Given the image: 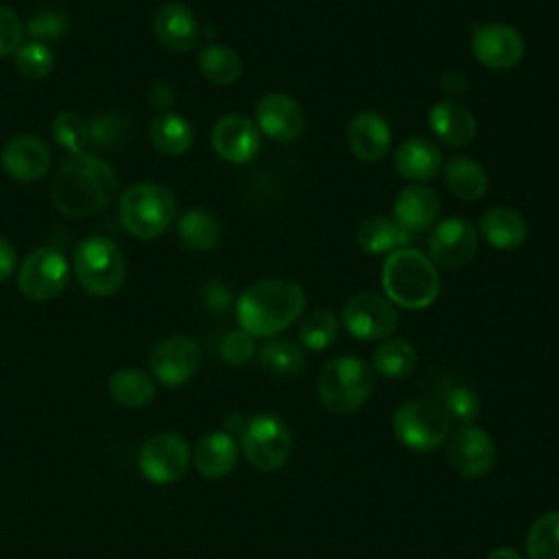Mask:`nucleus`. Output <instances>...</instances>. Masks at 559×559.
Masks as SVG:
<instances>
[{
	"instance_id": "aec40b11",
	"label": "nucleus",
	"mask_w": 559,
	"mask_h": 559,
	"mask_svg": "<svg viewBox=\"0 0 559 559\" xmlns=\"http://www.w3.org/2000/svg\"><path fill=\"white\" fill-rule=\"evenodd\" d=\"M50 159L48 144L35 135L11 138L0 155L4 173L17 181H35L44 177L50 168Z\"/></svg>"
},
{
	"instance_id": "bb28decb",
	"label": "nucleus",
	"mask_w": 559,
	"mask_h": 559,
	"mask_svg": "<svg viewBox=\"0 0 559 559\" xmlns=\"http://www.w3.org/2000/svg\"><path fill=\"white\" fill-rule=\"evenodd\" d=\"M411 242V236L389 216L376 214L365 218L356 231V245L362 253L378 255L402 249Z\"/></svg>"
},
{
	"instance_id": "2eb2a0df",
	"label": "nucleus",
	"mask_w": 559,
	"mask_h": 559,
	"mask_svg": "<svg viewBox=\"0 0 559 559\" xmlns=\"http://www.w3.org/2000/svg\"><path fill=\"white\" fill-rule=\"evenodd\" d=\"M448 459L461 476L480 478L496 463V443L487 430L463 426L448 439Z\"/></svg>"
},
{
	"instance_id": "58836bf2",
	"label": "nucleus",
	"mask_w": 559,
	"mask_h": 559,
	"mask_svg": "<svg viewBox=\"0 0 559 559\" xmlns=\"http://www.w3.org/2000/svg\"><path fill=\"white\" fill-rule=\"evenodd\" d=\"M255 354V336L240 330L229 332L223 341H221V358L231 365V367H240L245 362H249Z\"/></svg>"
},
{
	"instance_id": "f3484780",
	"label": "nucleus",
	"mask_w": 559,
	"mask_h": 559,
	"mask_svg": "<svg viewBox=\"0 0 559 559\" xmlns=\"http://www.w3.org/2000/svg\"><path fill=\"white\" fill-rule=\"evenodd\" d=\"M212 148L229 164H247L260 151V131L242 114H227L212 127Z\"/></svg>"
},
{
	"instance_id": "c9c22d12",
	"label": "nucleus",
	"mask_w": 559,
	"mask_h": 559,
	"mask_svg": "<svg viewBox=\"0 0 559 559\" xmlns=\"http://www.w3.org/2000/svg\"><path fill=\"white\" fill-rule=\"evenodd\" d=\"M528 559H559V511L537 518L526 533Z\"/></svg>"
},
{
	"instance_id": "a878e982",
	"label": "nucleus",
	"mask_w": 559,
	"mask_h": 559,
	"mask_svg": "<svg viewBox=\"0 0 559 559\" xmlns=\"http://www.w3.org/2000/svg\"><path fill=\"white\" fill-rule=\"evenodd\" d=\"M443 177L448 190L463 201H476L485 197L489 188L487 170L480 162L467 155H452L450 159H445Z\"/></svg>"
},
{
	"instance_id": "2f4dec72",
	"label": "nucleus",
	"mask_w": 559,
	"mask_h": 559,
	"mask_svg": "<svg viewBox=\"0 0 559 559\" xmlns=\"http://www.w3.org/2000/svg\"><path fill=\"white\" fill-rule=\"evenodd\" d=\"M258 362L271 376L290 378L304 369L306 356L297 343H293L288 338H271V341L262 343V347L258 352Z\"/></svg>"
},
{
	"instance_id": "49530a36",
	"label": "nucleus",
	"mask_w": 559,
	"mask_h": 559,
	"mask_svg": "<svg viewBox=\"0 0 559 559\" xmlns=\"http://www.w3.org/2000/svg\"><path fill=\"white\" fill-rule=\"evenodd\" d=\"M487 559H522L513 548H496L487 555Z\"/></svg>"
},
{
	"instance_id": "473e14b6",
	"label": "nucleus",
	"mask_w": 559,
	"mask_h": 559,
	"mask_svg": "<svg viewBox=\"0 0 559 559\" xmlns=\"http://www.w3.org/2000/svg\"><path fill=\"white\" fill-rule=\"evenodd\" d=\"M417 354L406 338H386L373 352V369L384 378H404L415 369Z\"/></svg>"
},
{
	"instance_id": "6e6552de",
	"label": "nucleus",
	"mask_w": 559,
	"mask_h": 559,
	"mask_svg": "<svg viewBox=\"0 0 559 559\" xmlns=\"http://www.w3.org/2000/svg\"><path fill=\"white\" fill-rule=\"evenodd\" d=\"M240 448L253 467L275 472L288 461L293 437L277 415H255L247 419V428L240 435Z\"/></svg>"
},
{
	"instance_id": "f257e3e1",
	"label": "nucleus",
	"mask_w": 559,
	"mask_h": 559,
	"mask_svg": "<svg viewBox=\"0 0 559 559\" xmlns=\"http://www.w3.org/2000/svg\"><path fill=\"white\" fill-rule=\"evenodd\" d=\"M118 192V175L94 153H74L57 170L50 197L66 216H90L105 210Z\"/></svg>"
},
{
	"instance_id": "6ab92c4d",
	"label": "nucleus",
	"mask_w": 559,
	"mask_h": 559,
	"mask_svg": "<svg viewBox=\"0 0 559 559\" xmlns=\"http://www.w3.org/2000/svg\"><path fill=\"white\" fill-rule=\"evenodd\" d=\"M153 33L164 48L186 52L197 46L201 26L190 7L181 2H166L153 15Z\"/></svg>"
},
{
	"instance_id": "4c0bfd02",
	"label": "nucleus",
	"mask_w": 559,
	"mask_h": 559,
	"mask_svg": "<svg viewBox=\"0 0 559 559\" xmlns=\"http://www.w3.org/2000/svg\"><path fill=\"white\" fill-rule=\"evenodd\" d=\"M55 52L46 41H26L15 50V68L22 76L37 81L52 72Z\"/></svg>"
},
{
	"instance_id": "393cba45",
	"label": "nucleus",
	"mask_w": 559,
	"mask_h": 559,
	"mask_svg": "<svg viewBox=\"0 0 559 559\" xmlns=\"http://www.w3.org/2000/svg\"><path fill=\"white\" fill-rule=\"evenodd\" d=\"M478 234L493 249H515L528 236L524 216L511 207H491L478 221Z\"/></svg>"
},
{
	"instance_id": "4be33fe9",
	"label": "nucleus",
	"mask_w": 559,
	"mask_h": 559,
	"mask_svg": "<svg viewBox=\"0 0 559 559\" xmlns=\"http://www.w3.org/2000/svg\"><path fill=\"white\" fill-rule=\"evenodd\" d=\"M428 127L439 142L452 148L465 146L476 138L474 114L469 111V107L452 98H443L430 107Z\"/></svg>"
},
{
	"instance_id": "dca6fc26",
	"label": "nucleus",
	"mask_w": 559,
	"mask_h": 559,
	"mask_svg": "<svg viewBox=\"0 0 559 559\" xmlns=\"http://www.w3.org/2000/svg\"><path fill=\"white\" fill-rule=\"evenodd\" d=\"M255 122L258 131H262L266 138L277 142H290L304 133L306 114L293 96L284 92H271L258 100Z\"/></svg>"
},
{
	"instance_id": "f704fd0d",
	"label": "nucleus",
	"mask_w": 559,
	"mask_h": 559,
	"mask_svg": "<svg viewBox=\"0 0 559 559\" xmlns=\"http://www.w3.org/2000/svg\"><path fill=\"white\" fill-rule=\"evenodd\" d=\"M437 404L450 419L461 424H469L480 411L478 393L461 382H443L437 393Z\"/></svg>"
},
{
	"instance_id": "39448f33",
	"label": "nucleus",
	"mask_w": 559,
	"mask_h": 559,
	"mask_svg": "<svg viewBox=\"0 0 559 559\" xmlns=\"http://www.w3.org/2000/svg\"><path fill=\"white\" fill-rule=\"evenodd\" d=\"M373 389V369L356 356L330 358L317 376V393L321 404L336 413L347 415L358 411Z\"/></svg>"
},
{
	"instance_id": "4468645a",
	"label": "nucleus",
	"mask_w": 559,
	"mask_h": 559,
	"mask_svg": "<svg viewBox=\"0 0 559 559\" xmlns=\"http://www.w3.org/2000/svg\"><path fill=\"white\" fill-rule=\"evenodd\" d=\"M151 373L166 386L188 382L201 365V347L188 334H173L159 341L148 358Z\"/></svg>"
},
{
	"instance_id": "ddd939ff",
	"label": "nucleus",
	"mask_w": 559,
	"mask_h": 559,
	"mask_svg": "<svg viewBox=\"0 0 559 559\" xmlns=\"http://www.w3.org/2000/svg\"><path fill=\"white\" fill-rule=\"evenodd\" d=\"M472 52L489 70H509L524 57V37L511 24L487 22L474 28Z\"/></svg>"
},
{
	"instance_id": "423d86ee",
	"label": "nucleus",
	"mask_w": 559,
	"mask_h": 559,
	"mask_svg": "<svg viewBox=\"0 0 559 559\" xmlns=\"http://www.w3.org/2000/svg\"><path fill=\"white\" fill-rule=\"evenodd\" d=\"M72 271L85 293L107 297L122 286L127 262L114 240L105 236H87L74 247Z\"/></svg>"
},
{
	"instance_id": "7ed1b4c3",
	"label": "nucleus",
	"mask_w": 559,
	"mask_h": 559,
	"mask_svg": "<svg viewBox=\"0 0 559 559\" xmlns=\"http://www.w3.org/2000/svg\"><path fill=\"white\" fill-rule=\"evenodd\" d=\"M382 288L391 304L406 310H421L439 297L441 280L426 253L402 247L391 251L384 260Z\"/></svg>"
},
{
	"instance_id": "f03ea898",
	"label": "nucleus",
	"mask_w": 559,
	"mask_h": 559,
	"mask_svg": "<svg viewBox=\"0 0 559 559\" xmlns=\"http://www.w3.org/2000/svg\"><path fill=\"white\" fill-rule=\"evenodd\" d=\"M306 308V295L290 280H260L249 284L238 301L236 317L245 332L253 336H273L295 323Z\"/></svg>"
},
{
	"instance_id": "c756f323",
	"label": "nucleus",
	"mask_w": 559,
	"mask_h": 559,
	"mask_svg": "<svg viewBox=\"0 0 559 559\" xmlns=\"http://www.w3.org/2000/svg\"><path fill=\"white\" fill-rule=\"evenodd\" d=\"M199 70L214 85H231L242 74L240 55L225 44H207L199 52Z\"/></svg>"
},
{
	"instance_id": "1a4fd4ad",
	"label": "nucleus",
	"mask_w": 559,
	"mask_h": 559,
	"mask_svg": "<svg viewBox=\"0 0 559 559\" xmlns=\"http://www.w3.org/2000/svg\"><path fill=\"white\" fill-rule=\"evenodd\" d=\"M70 280V264L55 247L31 251L17 269V288L33 301H46L63 293Z\"/></svg>"
},
{
	"instance_id": "c03bdc74",
	"label": "nucleus",
	"mask_w": 559,
	"mask_h": 559,
	"mask_svg": "<svg viewBox=\"0 0 559 559\" xmlns=\"http://www.w3.org/2000/svg\"><path fill=\"white\" fill-rule=\"evenodd\" d=\"M465 87H467V76L461 70H450L441 79V90L448 96H459L465 92Z\"/></svg>"
},
{
	"instance_id": "a18cd8bd",
	"label": "nucleus",
	"mask_w": 559,
	"mask_h": 559,
	"mask_svg": "<svg viewBox=\"0 0 559 559\" xmlns=\"http://www.w3.org/2000/svg\"><path fill=\"white\" fill-rule=\"evenodd\" d=\"M225 432L227 435H242V430L247 428V419L242 417V415H238V413H229L227 417H225Z\"/></svg>"
},
{
	"instance_id": "a19ab883",
	"label": "nucleus",
	"mask_w": 559,
	"mask_h": 559,
	"mask_svg": "<svg viewBox=\"0 0 559 559\" xmlns=\"http://www.w3.org/2000/svg\"><path fill=\"white\" fill-rule=\"evenodd\" d=\"M24 33H28L35 41H44V39H59L66 33V20L57 13V11H39L37 15H33L24 28Z\"/></svg>"
},
{
	"instance_id": "cd10ccee",
	"label": "nucleus",
	"mask_w": 559,
	"mask_h": 559,
	"mask_svg": "<svg viewBox=\"0 0 559 559\" xmlns=\"http://www.w3.org/2000/svg\"><path fill=\"white\" fill-rule=\"evenodd\" d=\"M148 138L159 153L181 155L192 146L194 129L183 116H179L175 111H159L151 120Z\"/></svg>"
},
{
	"instance_id": "20e7f679",
	"label": "nucleus",
	"mask_w": 559,
	"mask_h": 559,
	"mask_svg": "<svg viewBox=\"0 0 559 559\" xmlns=\"http://www.w3.org/2000/svg\"><path fill=\"white\" fill-rule=\"evenodd\" d=\"M118 212L122 227L133 238L151 240L173 225L177 216V199L166 186L142 181L122 192Z\"/></svg>"
},
{
	"instance_id": "9b49d317",
	"label": "nucleus",
	"mask_w": 559,
	"mask_h": 559,
	"mask_svg": "<svg viewBox=\"0 0 559 559\" xmlns=\"http://www.w3.org/2000/svg\"><path fill=\"white\" fill-rule=\"evenodd\" d=\"M341 321L354 338L380 341L395 330L397 310L382 295L358 293L343 306Z\"/></svg>"
},
{
	"instance_id": "72a5a7b5",
	"label": "nucleus",
	"mask_w": 559,
	"mask_h": 559,
	"mask_svg": "<svg viewBox=\"0 0 559 559\" xmlns=\"http://www.w3.org/2000/svg\"><path fill=\"white\" fill-rule=\"evenodd\" d=\"M338 332H341V319L328 308L312 310L299 323V341L304 347L312 352H321L330 347L336 341Z\"/></svg>"
},
{
	"instance_id": "ea45409f",
	"label": "nucleus",
	"mask_w": 559,
	"mask_h": 559,
	"mask_svg": "<svg viewBox=\"0 0 559 559\" xmlns=\"http://www.w3.org/2000/svg\"><path fill=\"white\" fill-rule=\"evenodd\" d=\"M22 37L24 26L20 15L11 7L0 4V57L15 52L22 46Z\"/></svg>"
},
{
	"instance_id": "5701e85b",
	"label": "nucleus",
	"mask_w": 559,
	"mask_h": 559,
	"mask_svg": "<svg viewBox=\"0 0 559 559\" xmlns=\"http://www.w3.org/2000/svg\"><path fill=\"white\" fill-rule=\"evenodd\" d=\"M393 166L400 177L408 181H430L443 168V155L439 144L428 138H406L393 153Z\"/></svg>"
},
{
	"instance_id": "7c9ffc66",
	"label": "nucleus",
	"mask_w": 559,
	"mask_h": 559,
	"mask_svg": "<svg viewBox=\"0 0 559 559\" xmlns=\"http://www.w3.org/2000/svg\"><path fill=\"white\" fill-rule=\"evenodd\" d=\"M179 240L192 251H210L221 240V227L212 212L188 210L177 221Z\"/></svg>"
},
{
	"instance_id": "a211bd4d",
	"label": "nucleus",
	"mask_w": 559,
	"mask_h": 559,
	"mask_svg": "<svg viewBox=\"0 0 559 559\" xmlns=\"http://www.w3.org/2000/svg\"><path fill=\"white\" fill-rule=\"evenodd\" d=\"M441 212L439 194L426 183H411L393 201V221L408 234H421L435 225Z\"/></svg>"
},
{
	"instance_id": "b1692460",
	"label": "nucleus",
	"mask_w": 559,
	"mask_h": 559,
	"mask_svg": "<svg viewBox=\"0 0 559 559\" xmlns=\"http://www.w3.org/2000/svg\"><path fill=\"white\" fill-rule=\"evenodd\" d=\"M194 467L207 478H225L238 461V445L225 430L207 432L194 448Z\"/></svg>"
},
{
	"instance_id": "412c9836",
	"label": "nucleus",
	"mask_w": 559,
	"mask_h": 559,
	"mask_svg": "<svg viewBox=\"0 0 559 559\" xmlns=\"http://www.w3.org/2000/svg\"><path fill=\"white\" fill-rule=\"evenodd\" d=\"M347 144L360 162H378L391 148V127L378 111H358L347 124Z\"/></svg>"
},
{
	"instance_id": "37998d69",
	"label": "nucleus",
	"mask_w": 559,
	"mask_h": 559,
	"mask_svg": "<svg viewBox=\"0 0 559 559\" xmlns=\"http://www.w3.org/2000/svg\"><path fill=\"white\" fill-rule=\"evenodd\" d=\"M17 266V253L13 249V245L0 236V282L7 280L9 275H13Z\"/></svg>"
},
{
	"instance_id": "0eeeda50",
	"label": "nucleus",
	"mask_w": 559,
	"mask_h": 559,
	"mask_svg": "<svg viewBox=\"0 0 559 559\" xmlns=\"http://www.w3.org/2000/svg\"><path fill=\"white\" fill-rule=\"evenodd\" d=\"M391 426L395 437L415 452H432L450 435V417L437 402L428 400H413L397 406Z\"/></svg>"
},
{
	"instance_id": "79ce46f5",
	"label": "nucleus",
	"mask_w": 559,
	"mask_h": 559,
	"mask_svg": "<svg viewBox=\"0 0 559 559\" xmlns=\"http://www.w3.org/2000/svg\"><path fill=\"white\" fill-rule=\"evenodd\" d=\"M201 299L203 304L214 310V312H225L231 306V290L225 282L221 280H210L201 288Z\"/></svg>"
},
{
	"instance_id": "f8f14e48",
	"label": "nucleus",
	"mask_w": 559,
	"mask_h": 559,
	"mask_svg": "<svg viewBox=\"0 0 559 559\" xmlns=\"http://www.w3.org/2000/svg\"><path fill=\"white\" fill-rule=\"evenodd\" d=\"M478 249V229L461 216H448L435 225L428 236V255L432 264L454 271L465 266Z\"/></svg>"
},
{
	"instance_id": "c85d7f7f",
	"label": "nucleus",
	"mask_w": 559,
	"mask_h": 559,
	"mask_svg": "<svg viewBox=\"0 0 559 559\" xmlns=\"http://www.w3.org/2000/svg\"><path fill=\"white\" fill-rule=\"evenodd\" d=\"M109 393L114 402L127 408H140L153 402L155 397V380L135 367H122L109 378Z\"/></svg>"
},
{
	"instance_id": "e433bc0d",
	"label": "nucleus",
	"mask_w": 559,
	"mask_h": 559,
	"mask_svg": "<svg viewBox=\"0 0 559 559\" xmlns=\"http://www.w3.org/2000/svg\"><path fill=\"white\" fill-rule=\"evenodd\" d=\"M52 138L72 155L83 153L90 142V122L76 111H61L52 120Z\"/></svg>"
},
{
	"instance_id": "9d476101",
	"label": "nucleus",
	"mask_w": 559,
	"mask_h": 559,
	"mask_svg": "<svg viewBox=\"0 0 559 559\" xmlns=\"http://www.w3.org/2000/svg\"><path fill=\"white\" fill-rule=\"evenodd\" d=\"M192 461L188 441L177 432H159L148 437L138 452V467L144 478L157 485L179 480Z\"/></svg>"
}]
</instances>
